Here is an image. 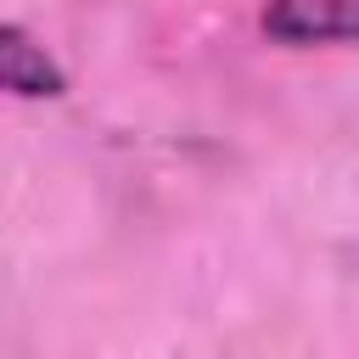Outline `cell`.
<instances>
[{"label":"cell","mask_w":359,"mask_h":359,"mask_svg":"<svg viewBox=\"0 0 359 359\" xmlns=\"http://www.w3.org/2000/svg\"><path fill=\"white\" fill-rule=\"evenodd\" d=\"M0 79H6V90H17V95H56V90H62V73L45 62V50L28 45L22 28H6V34H0Z\"/></svg>","instance_id":"2"},{"label":"cell","mask_w":359,"mask_h":359,"mask_svg":"<svg viewBox=\"0 0 359 359\" xmlns=\"http://www.w3.org/2000/svg\"><path fill=\"white\" fill-rule=\"evenodd\" d=\"M275 39H359V0H269L264 11Z\"/></svg>","instance_id":"1"}]
</instances>
